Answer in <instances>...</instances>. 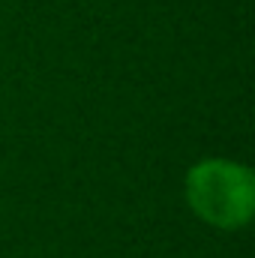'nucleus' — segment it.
<instances>
[{
  "mask_svg": "<svg viewBox=\"0 0 255 258\" xmlns=\"http://www.w3.org/2000/svg\"><path fill=\"white\" fill-rule=\"evenodd\" d=\"M192 213L222 231L243 228L255 213V174L231 159H201L186 174Z\"/></svg>",
  "mask_w": 255,
  "mask_h": 258,
  "instance_id": "obj_1",
  "label": "nucleus"
}]
</instances>
